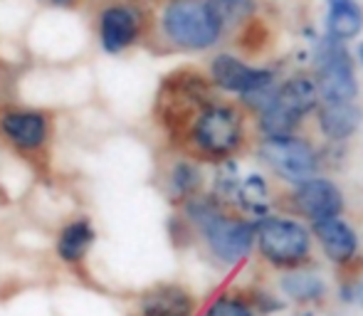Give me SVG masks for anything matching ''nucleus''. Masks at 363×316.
<instances>
[{
  "label": "nucleus",
  "mask_w": 363,
  "mask_h": 316,
  "mask_svg": "<svg viewBox=\"0 0 363 316\" xmlns=\"http://www.w3.org/2000/svg\"><path fill=\"white\" fill-rule=\"evenodd\" d=\"M316 89L326 104H349L359 94L354 64L341 43L326 38L316 52Z\"/></svg>",
  "instance_id": "9"
},
{
  "label": "nucleus",
  "mask_w": 363,
  "mask_h": 316,
  "mask_svg": "<svg viewBox=\"0 0 363 316\" xmlns=\"http://www.w3.org/2000/svg\"><path fill=\"white\" fill-rule=\"evenodd\" d=\"M361 126V109L349 104H326L319 111V129L329 141H346L359 131Z\"/></svg>",
  "instance_id": "17"
},
{
  "label": "nucleus",
  "mask_w": 363,
  "mask_h": 316,
  "mask_svg": "<svg viewBox=\"0 0 363 316\" xmlns=\"http://www.w3.org/2000/svg\"><path fill=\"white\" fill-rule=\"evenodd\" d=\"M57 116L48 106H30L18 101L0 104V146L23 161L40 178L52 173Z\"/></svg>",
  "instance_id": "1"
},
{
  "label": "nucleus",
  "mask_w": 363,
  "mask_h": 316,
  "mask_svg": "<svg viewBox=\"0 0 363 316\" xmlns=\"http://www.w3.org/2000/svg\"><path fill=\"white\" fill-rule=\"evenodd\" d=\"M3 69H5V62H3V60H0V72H3Z\"/></svg>",
  "instance_id": "27"
},
{
  "label": "nucleus",
  "mask_w": 363,
  "mask_h": 316,
  "mask_svg": "<svg viewBox=\"0 0 363 316\" xmlns=\"http://www.w3.org/2000/svg\"><path fill=\"white\" fill-rule=\"evenodd\" d=\"M235 201L240 203L247 215H255V218H267V208H269V188L264 183L262 176L252 173V176L242 178L238 183V191H235Z\"/></svg>",
  "instance_id": "19"
},
{
  "label": "nucleus",
  "mask_w": 363,
  "mask_h": 316,
  "mask_svg": "<svg viewBox=\"0 0 363 316\" xmlns=\"http://www.w3.org/2000/svg\"><path fill=\"white\" fill-rule=\"evenodd\" d=\"M314 237L319 239L321 249H324L331 262L341 264L356 257L359 237H356L354 227L341 220V218H329V220L314 222Z\"/></svg>",
  "instance_id": "14"
},
{
  "label": "nucleus",
  "mask_w": 363,
  "mask_h": 316,
  "mask_svg": "<svg viewBox=\"0 0 363 316\" xmlns=\"http://www.w3.org/2000/svg\"><path fill=\"white\" fill-rule=\"evenodd\" d=\"M294 203L301 215H306L311 222L339 218L344 213V196H341L339 186L329 178H309V181L299 183Z\"/></svg>",
  "instance_id": "12"
},
{
  "label": "nucleus",
  "mask_w": 363,
  "mask_h": 316,
  "mask_svg": "<svg viewBox=\"0 0 363 316\" xmlns=\"http://www.w3.org/2000/svg\"><path fill=\"white\" fill-rule=\"evenodd\" d=\"M183 218L206 239L220 262L238 264L250 254L255 244V225L240 218H230L218 198L196 196L183 203Z\"/></svg>",
  "instance_id": "3"
},
{
  "label": "nucleus",
  "mask_w": 363,
  "mask_h": 316,
  "mask_svg": "<svg viewBox=\"0 0 363 316\" xmlns=\"http://www.w3.org/2000/svg\"><path fill=\"white\" fill-rule=\"evenodd\" d=\"M282 292L296 302H311L324 294V282L314 274H287L282 277Z\"/></svg>",
  "instance_id": "21"
},
{
  "label": "nucleus",
  "mask_w": 363,
  "mask_h": 316,
  "mask_svg": "<svg viewBox=\"0 0 363 316\" xmlns=\"http://www.w3.org/2000/svg\"><path fill=\"white\" fill-rule=\"evenodd\" d=\"M203 5L223 33L240 23H247L255 13V0H203Z\"/></svg>",
  "instance_id": "20"
},
{
  "label": "nucleus",
  "mask_w": 363,
  "mask_h": 316,
  "mask_svg": "<svg viewBox=\"0 0 363 316\" xmlns=\"http://www.w3.org/2000/svg\"><path fill=\"white\" fill-rule=\"evenodd\" d=\"M10 198H8V191H5V186L0 183V205H8Z\"/></svg>",
  "instance_id": "24"
},
{
  "label": "nucleus",
  "mask_w": 363,
  "mask_h": 316,
  "mask_svg": "<svg viewBox=\"0 0 363 316\" xmlns=\"http://www.w3.org/2000/svg\"><path fill=\"white\" fill-rule=\"evenodd\" d=\"M43 8H55V10H77L84 0H38Z\"/></svg>",
  "instance_id": "23"
},
{
  "label": "nucleus",
  "mask_w": 363,
  "mask_h": 316,
  "mask_svg": "<svg viewBox=\"0 0 363 316\" xmlns=\"http://www.w3.org/2000/svg\"><path fill=\"white\" fill-rule=\"evenodd\" d=\"M326 3H331V0H326Z\"/></svg>",
  "instance_id": "28"
},
{
  "label": "nucleus",
  "mask_w": 363,
  "mask_h": 316,
  "mask_svg": "<svg viewBox=\"0 0 363 316\" xmlns=\"http://www.w3.org/2000/svg\"><path fill=\"white\" fill-rule=\"evenodd\" d=\"M96 239V230L86 215H77L60 227L55 237V252L69 267H79L89 254L91 244Z\"/></svg>",
  "instance_id": "13"
},
{
  "label": "nucleus",
  "mask_w": 363,
  "mask_h": 316,
  "mask_svg": "<svg viewBox=\"0 0 363 316\" xmlns=\"http://www.w3.org/2000/svg\"><path fill=\"white\" fill-rule=\"evenodd\" d=\"M319 104L316 81L309 77H291L282 86H274V96L259 111V129L264 139L289 136L294 126Z\"/></svg>",
  "instance_id": "7"
},
{
  "label": "nucleus",
  "mask_w": 363,
  "mask_h": 316,
  "mask_svg": "<svg viewBox=\"0 0 363 316\" xmlns=\"http://www.w3.org/2000/svg\"><path fill=\"white\" fill-rule=\"evenodd\" d=\"M255 242L262 257L277 267H294L311 252L309 230L289 218H262L255 225Z\"/></svg>",
  "instance_id": "8"
},
{
  "label": "nucleus",
  "mask_w": 363,
  "mask_h": 316,
  "mask_svg": "<svg viewBox=\"0 0 363 316\" xmlns=\"http://www.w3.org/2000/svg\"><path fill=\"white\" fill-rule=\"evenodd\" d=\"M193 309V297L178 284H158L139 302V316H191Z\"/></svg>",
  "instance_id": "15"
},
{
  "label": "nucleus",
  "mask_w": 363,
  "mask_h": 316,
  "mask_svg": "<svg viewBox=\"0 0 363 316\" xmlns=\"http://www.w3.org/2000/svg\"><path fill=\"white\" fill-rule=\"evenodd\" d=\"M259 158L264 161V166H269V171L277 173L282 181L294 183V186L316 178V168H319L311 144L291 134L264 139L259 144Z\"/></svg>",
  "instance_id": "10"
},
{
  "label": "nucleus",
  "mask_w": 363,
  "mask_h": 316,
  "mask_svg": "<svg viewBox=\"0 0 363 316\" xmlns=\"http://www.w3.org/2000/svg\"><path fill=\"white\" fill-rule=\"evenodd\" d=\"M3 101H5L3 99V79H0V104H3Z\"/></svg>",
  "instance_id": "26"
},
{
  "label": "nucleus",
  "mask_w": 363,
  "mask_h": 316,
  "mask_svg": "<svg viewBox=\"0 0 363 316\" xmlns=\"http://www.w3.org/2000/svg\"><path fill=\"white\" fill-rule=\"evenodd\" d=\"M363 30V10L356 0H331L326 13V38L336 43L354 40Z\"/></svg>",
  "instance_id": "16"
},
{
  "label": "nucleus",
  "mask_w": 363,
  "mask_h": 316,
  "mask_svg": "<svg viewBox=\"0 0 363 316\" xmlns=\"http://www.w3.org/2000/svg\"><path fill=\"white\" fill-rule=\"evenodd\" d=\"M359 60H361V64H363V43L359 45Z\"/></svg>",
  "instance_id": "25"
},
{
  "label": "nucleus",
  "mask_w": 363,
  "mask_h": 316,
  "mask_svg": "<svg viewBox=\"0 0 363 316\" xmlns=\"http://www.w3.org/2000/svg\"><path fill=\"white\" fill-rule=\"evenodd\" d=\"M242 116L235 106L211 101L188 126L181 144L196 156L211 161H230L242 146Z\"/></svg>",
  "instance_id": "4"
},
{
  "label": "nucleus",
  "mask_w": 363,
  "mask_h": 316,
  "mask_svg": "<svg viewBox=\"0 0 363 316\" xmlns=\"http://www.w3.org/2000/svg\"><path fill=\"white\" fill-rule=\"evenodd\" d=\"M158 33L176 50H208L220 40L223 30L208 15L203 0H168L158 15Z\"/></svg>",
  "instance_id": "5"
},
{
  "label": "nucleus",
  "mask_w": 363,
  "mask_h": 316,
  "mask_svg": "<svg viewBox=\"0 0 363 316\" xmlns=\"http://www.w3.org/2000/svg\"><path fill=\"white\" fill-rule=\"evenodd\" d=\"M148 25L146 8L136 0H106L94 15L99 47L114 57L144 43Z\"/></svg>",
  "instance_id": "6"
},
{
  "label": "nucleus",
  "mask_w": 363,
  "mask_h": 316,
  "mask_svg": "<svg viewBox=\"0 0 363 316\" xmlns=\"http://www.w3.org/2000/svg\"><path fill=\"white\" fill-rule=\"evenodd\" d=\"M203 316H255L247 302L238 297H218Z\"/></svg>",
  "instance_id": "22"
},
{
  "label": "nucleus",
  "mask_w": 363,
  "mask_h": 316,
  "mask_svg": "<svg viewBox=\"0 0 363 316\" xmlns=\"http://www.w3.org/2000/svg\"><path fill=\"white\" fill-rule=\"evenodd\" d=\"M211 101H216V91H213V81L206 74L191 67L173 69L158 84L153 116L163 134L168 136V141L181 144L188 126Z\"/></svg>",
  "instance_id": "2"
},
{
  "label": "nucleus",
  "mask_w": 363,
  "mask_h": 316,
  "mask_svg": "<svg viewBox=\"0 0 363 316\" xmlns=\"http://www.w3.org/2000/svg\"><path fill=\"white\" fill-rule=\"evenodd\" d=\"M213 86L223 91H233V94H250V91H257L262 86H269L274 79V74L269 69L252 67V64L242 62V60L233 57V55L223 52L216 55L211 60V77Z\"/></svg>",
  "instance_id": "11"
},
{
  "label": "nucleus",
  "mask_w": 363,
  "mask_h": 316,
  "mask_svg": "<svg viewBox=\"0 0 363 316\" xmlns=\"http://www.w3.org/2000/svg\"><path fill=\"white\" fill-rule=\"evenodd\" d=\"M203 188V171L191 158H178L171 163L166 173V193L171 201L186 203L191 198L201 196Z\"/></svg>",
  "instance_id": "18"
}]
</instances>
